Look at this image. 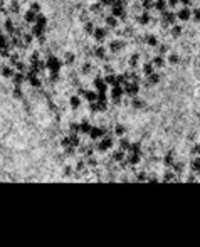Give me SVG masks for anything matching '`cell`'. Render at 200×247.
Returning a JSON list of instances; mask_svg holds the SVG:
<instances>
[{
    "label": "cell",
    "instance_id": "5b68a950",
    "mask_svg": "<svg viewBox=\"0 0 200 247\" xmlns=\"http://www.w3.org/2000/svg\"><path fill=\"white\" fill-rule=\"evenodd\" d=\"M22 81V76H20V74H17V76H15V82H20Z\"/></svg>",
    "mask_w": 200,
    "mask_h": 247
},
{
    "label": "cell",
    "instance_id": "277c9868",
    "mask_svg": "<svg viewBox=\"0 0 200 247\" xmlns=\"http://www.w3.org/2000/svg\"><path fill=\"white\" fill-rule=\"evenodd\" d=\"M25 19H27L29 22H31V20H34V14H27V15H25Z\"/></svg>",
    "mask_w": 200,
    "mask_h": 247
},
{
    "label": "cell",
    "instance_id": "3957f363",
    "mask_svg": "<svg viewBox=\"0 0 200 247\" xmlns=\"http://www.w3.org/2000/svg\"><path fill=\"white\" fill-rule=\"evenodd\" d=\"M5 29H7V32H10V34L14 32V25H12V22H10V20H7V22H5Z\"/></svg>",
    "mask_w": 200,
    "mask_h": 247
},
{
    "label": "cell",
    "instance_id": "7a4b0ae2",
    "mask_svg": "<svg viewBox=\"0 0 200 247\" xmlns=\"http://www.w3.org/2000/svg\"><path fill=\"white\" fill-rule=\"evenodd\" d=\"M2 76L10 77L12 76V69H10V67H4V69H2Z\"/></svg>",
    "mask_w": 200,
    "mask_h": 247
},
{
    "label": "cell",
    "instance_id": "8992f818",
    "mask_svg": "<svg viewBox=\"0 0 200 247\" xmlns=\"http://www.w3.org/2000/svg\"><path fill=\"white\" fill-rule=\"evenodd\" d=\"M96 36H97V39H101V37H103V31H97Z\"/></svg>",
    "mask_w": 200,
    "mask_h": 247
},
{
    "label": "cell",
    "instance_id": "6da1fadb",
    "mask_svg": "<svg viewBox=\"0 0 200 247\" xmlns=\"http://www.w3.org/2000/svg\"><path fill=\"white\" fill-rule=\"evenodd\" d=\"M4 49H7V39L5 36H0V51H4Z\"/></svg>",
    "mask_w": 200,
    "mask_h": 247
}]
</instances>
